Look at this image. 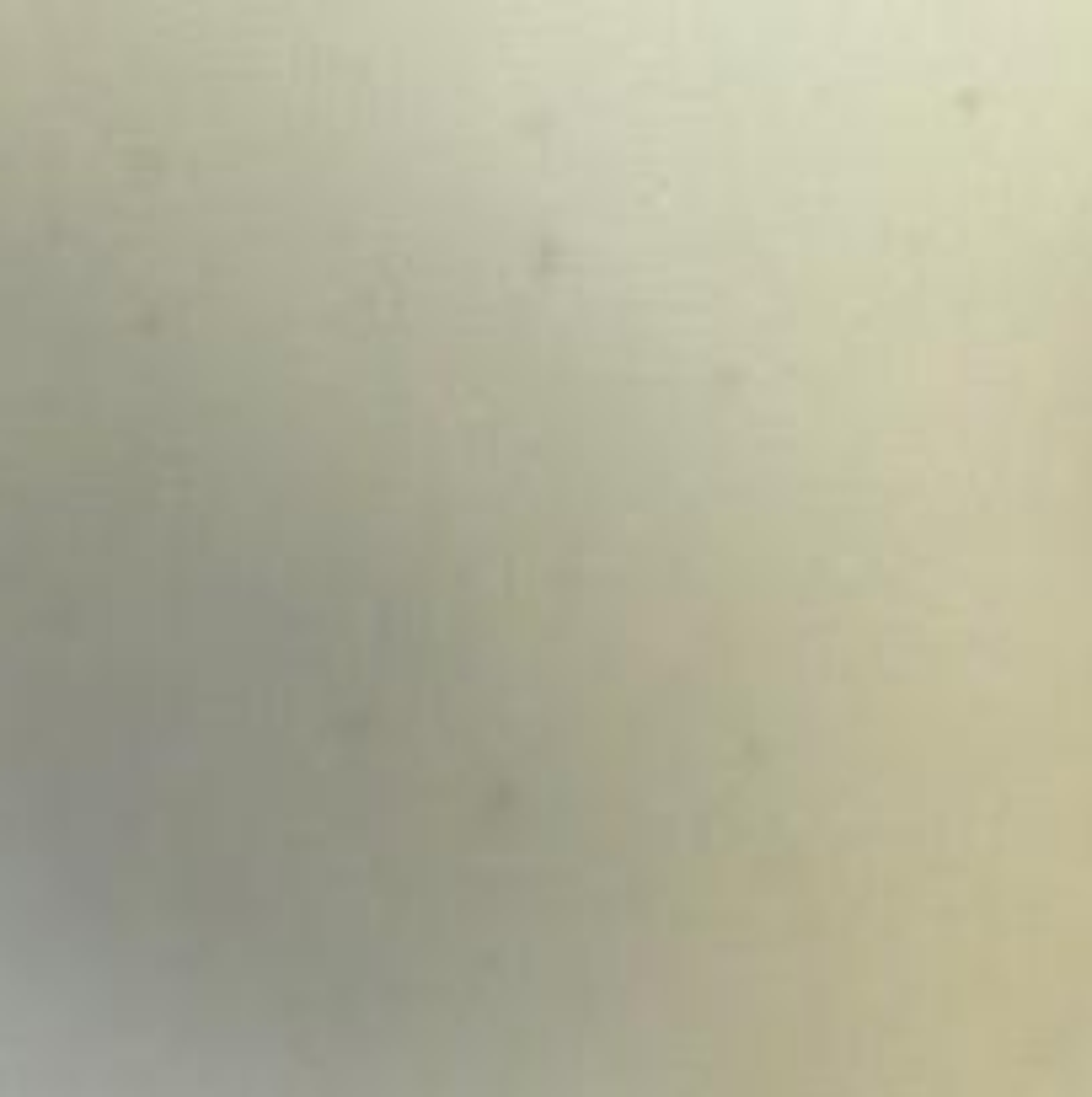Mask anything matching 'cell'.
<instances>
[{
	"mask_svg": "<svg viewBox=\"0 0 1092 1097\" xmlns=\"http://www.w3.org/2000/svg\"><path fill=\"white\" fill-rule=\"evenodd\" d=\"M825 27H830V17H825ZM820 54H825V38H820ZM814 81H820V70H814ZM809 102H814V92H809ZM804 124H809V113H804ZM798 145H804V134H798ZM793 161H798V150H793ZM788 177H793V166H788ZM782 193H788V182H782ZM777 209H782V198H777ZM771 219H777V214H771ZM766 236H771V230H766ZM761 252H766V246H761ZM755 268H761V262H755ZM750 279H755V273H750ZM745 295H750V289H745ZM739 305H745V300H739ZM734 321H739V316H734ZM728 338H734V332H728ZM723 348H728V343H723Z\"/></svg>",
	"mask_w": 1092,
	"mask_h": 1097,
	"instance_id": "6da1fadb",
	"label": "cell"
}]
</instances>
